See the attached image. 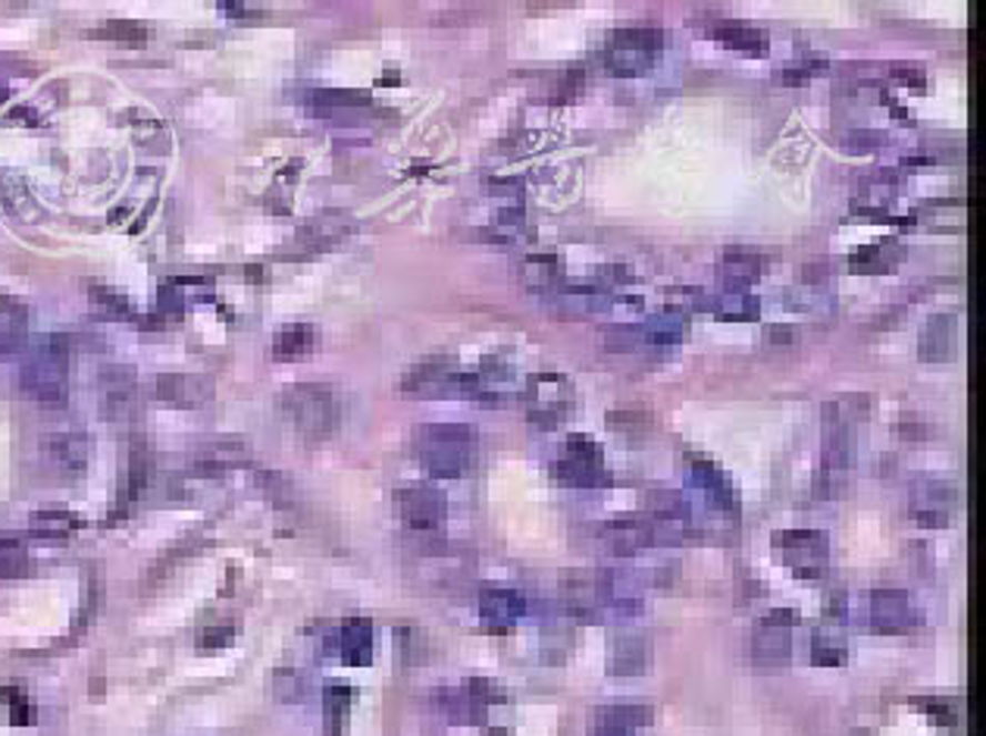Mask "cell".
<instances>
[{
	"label": "cell",
	"mask_w": 986,
	"mask_h": 736,
	"mask_svg": "<svg viewBox=\"0 0 986 736\" xmlns=\"http://www.w3.org/2000/svg\"><path fill=\"white\" fill-rule=\"evenodd\" d=\"M22 389L41 407H67L70 402V342L67 335H48L29 351L22 364Z\"/></svg>",
	"instance_id": "cell-1"
},
{
	"label": "cell",
	"mask_w": 986,
	"mask_h": 736,
	"mask_svg": "<svg viewBox=\"0 0 986 736\" xmlns=\"http://www.w3.org/2000/svg\"><path fill=\"white\" fill-rule=\"evenodd\" d=\"M420 461L433 476H464L476 461V433L467 423H433L420 433Z\"/></svg>",
	"instance_id": "cell-2"
},
{
	"label": "cell",
	"mask_w": 986,
	"mask_h": 736,
	"mask_svg": "<svg viewBox=\"0 0 986 736\" xmlns=\"http://www.w3.org/2000/svg\"><path fill=\"white\" fill-rule=\"evenodd\" d=\"M282 407H285L294 430L304 438H313V442L332 436L339 430V421H342L339 395L329 386H320V383H301V386L285 389Z\"/></svg>",
	"instance_id": "cell-3"
},
{
	"label": "cell",
	"mask_w": 986,
	"mask_h": 736,
	"mask_svg": "<svg viewBox=\"0 0 986 736\" xmlns=\"http://www.w3.org/2000/svg\"><path fill=\"white\" fill-rule=\"evenodd\" d=\"M664 32L657 26H626L607 41V70L623 79L645 75L661 60Z\"/></svg>",
	"instance_id": "cell-4"
},
{
	"label": "cell",
	"mask_w": 986,
	"mask_h": 736,
	"mask_svg": "<svg viewBox=\"0 0 986 736\" xmlns=\"http://www.w3.org/2000/svg\"><path fill=\"white\" fill-rule=\"evenodd\" d=\"M554 476L564 486H576V490H602L611 483V474L605 467V455L602 445L588 436H571L564 445V455L554 464Z\"/></svg>",
	"instance_id": "cell-5"
},
{
	"label": "cell",
	"mask_w": 986,
	"mask_h": 736,
	"mask_svg": "<svg viewBox=\"0 0 986 736\" xmlns=\"http://www.w3.org/2000/svg\"><path fill=\"white\" fill-rule=\"evenodd\" d=\"M774 545H777L783 564L798 579L824 577L827 555H831V545H827L824 533H817V530H786V533L774 536Z\"/></svg>",
	"instance_id": "cell-6"
},
{
	"label": "cell",
	"mask_w": 986,
	"mask_h": 736,
	"mask_svg": "<svg viewBox=\"0 0 986 736\" xmlns=\"http://www.w3.org/2000/svg\"><path fill=\"white\" fill-rule=\"evenodd\" d=\"M526 404H530V421L539 430H554L571 411V383L561 373H539L526 386Z\"/></svg>",
	"instance_id": "cell-7"
},
{
	"label": "cell",
	"mask_w": 986,
	"mask_h": 736,
	"mask_svg": "<svg viewBox=\"0 0 986 736\" xmlns=\"http://www.w3.org/2000/svg\"><path fill=\"white\" fill-rule=\"evenodd\" d=\"M793 612H771L755 627V639H752V652L755 662L767 667L786 665L789 662V646H793Z\"/></svg>",
	"instance_id": "cell-8"
},
{
	"label": "cell",
	"mask_w": 986,
	"mask_h": 736,
	"mask_svg": "<svg viewBox=\"0 0 986 736\" xmlns=\"http://www.w3.org/2000/svg\"><path fill=\"white\" fill-rule=\"evenodd\" d=\"M395 505H399V514L404 524L411 530H423V533H433L439 526L445 524V495L433 486H411V490H401L395 495Z\"/></svg>",
	"instance_id": "cell-9"
},
{
	"label": "cell",
	"mask_w": 986,
	"mask_h": 736,
	"mask_svg": "<svg viewBox=\"0 0 986 736\" xmlns=\"http://www.w3.org/2000/svg\"><path fill=\"white\" fill-rule=\"evenodd\" d=\"M693 486L702 495H705V502H708V508L714 511H724V514H740V502H736V490H733V483H730V476L714 464V461H705V457H698L693 461Z\"/></svg>",
	"instance_id": "cell-10"
},
{
	"label": "cell",
	"mask_w": 986,
	"mask_h": 736,
	"mask_svg": "<svg viewBox=\"0 0 986 736\" xmlns=\"http://www.w3.org/2000/svg\"><path fill=\"white\" fill-rule=\"evenodd\" d=\"M526 614V602L514 589H502V586H492L485 589L483 598H480V617H483L485 631L492 633H507L514 631L520 617Z\"/></svg>",
	"instance_id": "cell-11"
},
{
	"label": "cell",
	"mask_w": 986,
	"mask_h": 736,
	"mask_svg": "<svg viewBox=\"0 0 986 736\" xmlns=\"http://www.w3.org/2000/svg\"><path fill=\"white\" fill-rule=\"evenodd\" d=\"M871 627L877 633H905L912 627V602L902 589H877L871 596Z\"/></svg>",
	"instance_id": "cell-12"
},
{
	"label": "cell",
	"mask_w": 986,
	"mask_h": 736,
	"mask_svg": "<svg viewBox=\"0 0 986 736\" xmlns=\"http://www.w3.org/2000/svg\"><path fill=\"white\" fill-rule=\"evenodd\" d=\"M213 386L204 376H189V373H167L157 380V399L170 407H201L210 402Z\"/></svg>",
	"instance_id": "cell-13"
},
{
	"label": "cell",
	"mask_w": 986,
	"mask_h": 736,
	"mask_svg": "<svg viewBox=\"0 0 986 736\" xmlns=\"http://www.w3.org/2000/svg\"><path fill=\"white\" fill-rule=\"evenodd\" d=\"M955 505V490L943 480H920L915 486V517L924 526H946Z\"/></svg>",
	"instance_id": "cell-14"
},
{
	"label": "cell",
	"mask_w": 986,
	"mask_h": 736,
	"mask_svg": "<svg viewBox=\"0 0 986 736\" xmlns=\"http://www.w3.org/2000/svg\"><path fill=\"white\" fill-rule=\"evenodd\" d=\"M955 342H958V320L952 314L930 316L917 339L920 361H949L955 354Z\"/></svg>",
	"instance_id": "cell-15"
},
{
	"label": "cell",
	"mask_w": 986,
	"mask_h": 736,
	"mask_svg": "<svg viewBox=\"0 0 986 736\" xmlns=\"http://www.w3.org/2000/svg\"><path fill=\"white\" fill-rule=\"evenodd\" d=\"M648 639L642 633H617L614 636V646H611V674L614 677H636L648 667Z\"/></svg>",
	"instance_id": "cell-16"
},
{
	"label": "cell",
	"mask_w": 986,
	"mask_h": 736,
	"mask_svg": "<svg viewBox=\"0 0 986 736\" xmlns=\"http://www.w3.org/2000/svg\"><path fill=\"white\" fill-rule=\"evenodd\" d=\"M104 389V414L110 421H125L135 404V373L129 367H110L101 376Z\"/></svg>",
	"instance_id": "cell-17"
},
{
	"label": "cell",
	"mask_w": 986,
	"mask_h": 736,
	"mask_svg": "<svg viewBox=\"0 0 986 736\" xmlns=\"http://www.w3.org/2000/svg\"><path fill=\"white\" fill-rule=\"evenodd\" d=\"M44 457L63 474H79L85 471L88 461V438L82 433H53L41 442Z\"/></svg>",
	"instance_id": "cell-18"
},
{
	"label": "cell",
	"mask_w": 986,
	"mask_h": 736,
	"mask_svg": "<svg viewBox=\"0 0 986 736\" xmlns=\"http://www.w3.org/2000/svg\"><path fill=\"white\" fill-rule=\"evenodd\" d=\"M607 543L617 555H636L648 545H657V533L652 521L645 517H623V521H614L607 524Z\"/></svg>",
	"instance_id": "cell-19"
},
{
	"label": "cell",
	"mask_w": 986,
	"mask_h": 736,
	"mask_svg": "<svg viewBox=\"0 0 986 736\" xmlns=\"http://www.w3.org/2000/svg\"><path fill=\"white\" fill-rule=\"evenodd\" d=\"M762 270L764 258L755 254V251H748V248H730L727 254H724V261H721V276L727 282L730 295H743L745 285H752V282L758 280Z\"/></svg>",
	"instance_id": "cell-20"
},
{
	"label": "cell",
	"mask_w": 986,
	"mask_h": 736,
	"mask_svg": "<svg viewBox=\"0 0 986 736\" xmlns=\"http://www.w3.org/2000/svg\"><path fill=\"white\" fill-rule=\"evenodd\" d=\"M342 662L351 667H366L373 662V624L366 617H351L339 633Z\"/></svg>",
	"instance_id": "cell-21"
},
{
	"label": "cell",
	"mask_w": 986,
	"mask_h": 736,
	"mask_svg": "<svg viewBox=\"0 0 986 736\" xmlns=\"http://www.w3.org/2000/svg\"><path fill=\"white\" fill-rule=\"evenodd\" d=\"M714 38L724 41L733 51L745 53V57H767L771 53V36L758 29V26H745V22H717L714 26Z\"/></svg>",
	"instance_id": "cell-22"
},
{
	"label": "cell",
	"mask_w": 986,
	"mask_h": 736,
	"mask_svg": "<svg viewBox=\"0 0 986 736\" xmlns=\"http://www.w3.org/2000/svg\"><path fill=\"white\" fill-rule=\"evenodd\" d=\"M26 326H29V311L19 299L0 295V357L17 354L26 342Z\"/></svg>",
	"instance_id": "cell-23"
},
{
	"label": "cell",
	"mask_w": 986,
	"mask_h": 736,
	"mask_svg": "<svg viewBox=\"0 0 986 736\" xmlns=\"http://www.w3.org/2000/svg\"><path fill=\"white\" fill-rule=\"evenodd\" d=\"M157 474V455L154 445L144 442V438H132V448H129V474H125V502H132L139 492H144L151 486V480Z\"/></svg>",
	"instance_id": "cell-24"
},
{
	"label": "cell",
	"mask_w": 986,
	"mask_h": 736,
	"mask_svg": "<svg viewBox=\"0 0 986 736\" xmlns=\"http://www.w3.org/2000/svg\"><path fill=\"white\" fill-rule=\"evenodd\" d=\"M652 708L648 705H611L602 712L598 718V730H607V734L617 736H633L640 727H648L652 724Z\"/></svg>",
	"instance_id": "cell-25"
},
{
	"label": "cell",
	"mask_w": 986,
	"mask_h": 736,
	"mask_svg": "<svg viewBox=\"0 0 986 736\" xmlns=\"http://www.w3.org/2000/svg\"><path fill=\"white\" fill-rule=\"evenodd\" d=\"M348 216L345 213H323V216H313L301 229V242L313 251H323V248L335 245L342 235H348Z\"/></svg>",
	"instance_id": "cell-26"
},
{
	"label": "cell",
	"mask_w": 986,
	"mask_h": 736,
	"mask_svg": "<svg viewBox=\"0 0 986 736\" xmlns=\"http://www.w3.org/2000/svg\"><path fill=\"white\" fill-rule=\"evenodd\" d=\"M683 333H686V320L676 311H664V314L642 326L640 339L645 345H661L664 349V345H676L683 339Z\"/></svg>",
	"instance_id": "cell-27"
},
{
	"label": "cell",
	"mask_w": 986,
	"mask_h": 736,
	"mask_svg": "<svg viewBox=\"0 0 986 736\" xmlns=\"http://www.w3.org/2000/svg\"><path fill=\"white\" fill-rule=\"evenodd\" d=\"M313 349V330L308 323H294V326H285L282 333L276 335V357H301Z\"/></svg>",
	"instance_id": "cell-28"
},
{
	"label": "cell",
	"mask_w": 986,
	"mask_h": 736,
	"mask_svg": "<svg viewBox=\"0 0 986 736\" xmlns=\"http://www.w3.org/2000/svg\"><path fill=\"white\" fill-rule=\"evenodd\" d=\"M79 530V517L70 511H38L32 514V533L38 536H70Z\"/></svg>",
	"instance_id": "cell-29"
},
{
	"label": "cell",
	"mask_w": 986,
	"mask_h": 736,
	"mask_svg": "<svg viewBox=\"0 0 986 736\" xmlns=\"http://www.w3.org/2000/svg\"><path fill=\"white\" fill-rule=\"evenodd\" d=\"M348 705H351V689H348V686H329L326 689V715H329V730H332V736L342 734Z\"/></svg>",
	"instance_id": "cell-30"
},
{
	"label": "cell",
	"mask_w": 986,
	"mask_h": 736,
	"mask_svg": "<svg viewBox=\"0 0 986 736\" xmlns=\"http://www.w3.org/2000/svg\"><path fill=\"white\" fill-rule=\"evenodd\" d=\"M26 567H29L26 548L13 540H0V577L17 579L26 574Z\"/></svg>",
	"instance_id": "cell-31"
},
{
	"label": "cell",
	"mask_w": 986,
	"mask_h": 736,
	"mask_svg": "<svg viewBox=\"0 0 986 736\" xmlns=\"http://www.w3.org/2000/svg\"><path fill=\"white\" fill-rule=\"evenodd\" d=\"M91 38H113V41H144L151 38V29L148 26H139V22H107L104 29L91 32Z\"/></svg>",
	"instance_id": "cell-32"
},
{
	"label": "cell",
	"mask_w": 986,
	"mask_h": 736,
	"mask_svg": "<svg viewBox=\"0 0 986 736\" xmlns=\"http://www.w3.org/2000/svg\"><path fill=\"white\" fill-rule=\"evenodd\" d=\"M812 662L814 665H824V667H836L846 662V649L843 646H836V639H824V636H817V643H814L812 649Z\"/></svg>",
	"instance_id": "cell-33"
},
{
	"label": "cell",
	"mask_w": 986,
	"mask_h": 736,
	"mask_svg": "<svg viewBox=\"0 0 986 736\" xmlns=\"http://www.w3.org/2000/svg\"><path fill=\"white\" fill-rule=\"evenodd\" d=\"M3 699L10 702V724L26 727V724H32V720H36V715H32V705H29V699H26L19 689L7 686V689H3Z\"/></svg>",
	"instance_id": "cell-34"
},
{
	"label": "cell",
	"mask_w": 986,
	"mask_h": 736,
	"mask_svg": "<svg viewBox=\"0 0 986 736\" xmlns=\"http://www.w3.org/2000/svg\"><path fill=\"white\" fill-rule=\"evenodd\" d=\"M313 101L323 107H364L370 104L366 94H358V91H316Z\"/></svg>",
	"instance_id": "cell-35"
},
{
	"label": "cell",
	"mask_w": 986,
	"mask_h": 736,
	"mask_svg": "<svg viewBox=\"0 0 986 736\" xmlns=\"http://www.w3.org/2000/svg\"><path fill=\"white\" fill-rule=\"evenodd\" d=\"M886 245L881 248H865L852 258V270H862V273H877V270H886L889 266V258L883 254Z\"/></svg>",
	"instance_id": "cell-36"
},
{
	"label": "cell",
	"mask_w": 986,
	"mask_h": 736,
	"mask_svg": "<svg viewBox=\"0 0 986 736\" xmlns=\"http://www.w3.org/2000/svg\"><path fill=\"white\" fill-rule=\"evenodd\" d=\"M91 299H94V307L110 311L113 316L129 314V304H125V299H122V295H117V292H110V289H91Z\"/></svg>",
	"instance_id": "cell-37"
},
{
	"label": "cell",
	"mask_w": 986,
	"mask_h": 736,
	"mask_svg": "<svg viewBox=\"0 0 986 736\" xmlns=\"http://www.w3.org/2000/svg\"><path fill=\"white\" fill-rule=\"evenodd\" d=\"M232 636H235V627L232 624H217V627H208V631L201 633V649H223L232 643Z\"/></svg>",
	"instance_id": "cell-38"
},
{
	"label": "cell",
	"mask_w": 986,
	"mask_h": 736,
	"mask_svg": "<svg viewBox=\"0 0 986 736\" xmlns=\"http://www.w3.org/2000/svg\"><path fill=\"white\" fill-rule=\"evenodd\" d=\"M920 705H924V712H927V715H930L934 720H939V724H955V708H952L949 702L927 699V702H920Z\"/></svg>",
	"instance_id": "cell-39"
}]
</instances>
